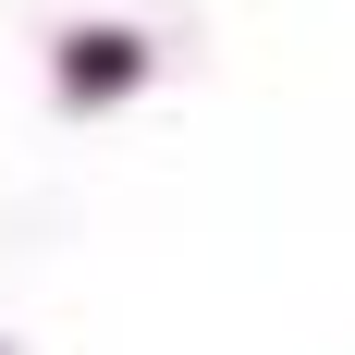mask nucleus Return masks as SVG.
<instances>
[{
  "mask_svg": "<svg viewBox=\"0 0 355 355\" xmlns=\"http://www.w3.org/2000/svg\"><path fill=\"white\" fill-rule=\"evenodd\" d=\"M123 86H147V37H123V25H73V37H62V98H73V110H110Z\"/></svg>",
  "mask_w": 355,
  "mask_h": 355,
  "instance_id": "obj_1",
  "label": "nucleus"
}]
</instances>
